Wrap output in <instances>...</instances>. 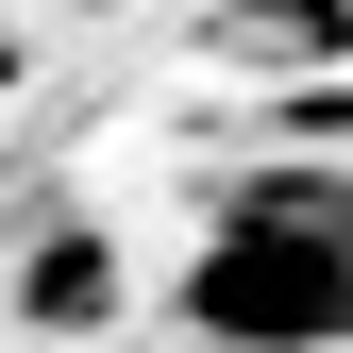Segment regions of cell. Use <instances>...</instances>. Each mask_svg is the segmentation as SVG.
Wrapping results in <instances>:
<instances>
[{
	"instance_id": "1",
	"label": "cell",
	"mask_w": 353,
	"mask_h": 353,
	"mask_svg": "<svg viewBox=\"0 0 353 353\" xmlns=\"http://www.w3.org/2000/svg\"><path fill=\"white\" fill-rule=\"evenodd\" d=\"M185 320H202L219 353H336V336H353V202L303 185V168H270V185L219 219Z\"/></svg>"
},
{
	"instance_id": "4",
	"label": "cell",
	"mask_w": 353,
	"mask_h": 353,
	"mask_svg": "<svg viewBox=\"0 0 353 353\" xmlns=\"http://www.w3.org/2000/svg\"><path fill=\"white\" fill-rule=\"evenodd\" d=\"M101 353H118V336H101Z\"/></svg>"
},
{
	"instance_id": "3",
	"label": "cell",
	"mask_w": 353,
	"mask_h": 353,
	"mask_svg": "<svg viewBox=\"0 0 353 353\" xmlns=\"http://www.w3.org/2000/svg\"><path fill=\"white\" fill-rule=\"evenodd\" d=\"M219 34H236L252 68H320L336 34H353V0H236V17H219Z\"/></svg>"
},
{
	"instance_id": "2",
	"label": "cell",
	"mask_w": 353,
	"mask_h": 353,
	"mask_svg": "<svg viewBox=\"0 0 353 353\" xmlns=\"http://www.w3.org/2000/svg\"><path fill=\"white\" fill-rule=\"evenodd\" d=\"M17 303H34V320H51L68 353H101V320H118V252H101V236H51V252H34V286H17Z\"/></svg>"
}]
</instances>
